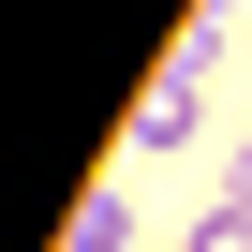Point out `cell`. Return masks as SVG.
Instances as JSON below:
<instances>
[{
  "label": "cell",
  "instance_id": "1",
  "mask_svg": "<svg viewBox=\"0 0 252 252\" xmlns=\"http://www.w3.org/2000/svg\"><path fill=\"white\" fill-rule=\"evenodd\" d=\"M60 252H134V208H119V193H89V208H74V237H60Z\"/></svg>",
  "mask_w": 252,
  "mask_h": 252
},
{
  "label": "cell",
  "instance_id": "2",
  "mask_svg": "<svg viewBox=\"0 0 252 252\" xmlns=\"http://www.w3.org/2000/svg\"><path fill=\"white\" fill-rule=\"evenodd\" d=\"M178 252H252V208H237V193H222V208H208V222H193V237H178Z\"/></svg>",
  "mask_w": 252,
  "mask_h": 252
}]
</instances>
